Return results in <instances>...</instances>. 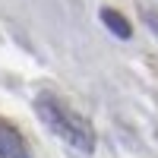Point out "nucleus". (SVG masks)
I'll return each instance as SVG.
<instances>
[{
	"mask_svg": "<svg viewBox=\"0 0 158 158\" xmlns=\"http://www.w3.org/2000/svg\"><path fill=\"white\" fill-rule=\"evenodd\" d=\"M35 111H38V117H41V123L57 139H63L70 149L82 152V155L95 152V130H92V123L85 120V117H79L76 111H70L57 95L41 92V95L35 98Z\"/></svg>",
	"mask_w": 158,
	"mask_h": 158,
	"instance_id": "nucleus-1",
	"label": "nucleus"
},
{
	"mask_svg": "<svg viewBox=\"0 0 158 158\" xmlns=\"http://www.w3.org/2000/svg\"><path fill=\"white\" fill-rule=\"evenodd\" d=\"M0 158H32L16 127L0 120Z\"/></svg>",
	"mask_w": 158,
	"mask_h": 158,
	"instance_id": "nucleus-2",
	"label": "nucleus"
},
{
	"mask_svg": "<svg viewBox=\"0 0 158 158\" xmlns=\"http://www.w3.org/2000/svg\"><path fill=\"white\" fill-rule=\"evenodd\" d=\"M98 16H101V22H104V25H108V32H111V35H117L120 41H130V38H133V29H130V22H127L117 10L101 6V13H98Z\"/></svg>",
	"mask_w": 158,
	"mask_h": 158,
	"instance_id": "nucleus-3",
	"label": "nucleus"
},
{
	"mask_svg": "<svg viewBox=\"0 0 158 158\" xmlns=\"http://www.w3.org/2000/svg\"><path fill=\"white\" fill-rule=\"evenodd\" d=\"M142 22H146L149 29H152V35L158 38V13L155 10H142Z\"/></svg>",
	"mask_w": 158,
	"mask_h": 158,
	"instance_id": "nucleus-4",
	"label": "nucleus"
}]
</instances>
